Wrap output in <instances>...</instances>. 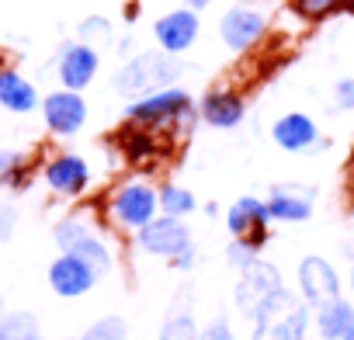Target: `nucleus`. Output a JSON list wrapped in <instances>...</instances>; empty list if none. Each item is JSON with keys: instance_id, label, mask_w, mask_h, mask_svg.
Listing matches in <instances>:
<instances>
[{"instance_id": "obj_1", "label": "nucleus", "mask_w": 354, "mask_h": 340, "mask_svg": "<svg viewBox=\"0 0 354 340\" xmlns=\"http://www.w3.org/2000/svg\"><path fill=\"white\" fill-rule=\"evenodd\" d=\"M125 122H136L142 129H153L160 132L174 149H181L195 125L202 122L198 115V104L192 101L188 91L181 87H163V91H153V94H142V97H132L125 104Z\"/></svg>"}, {"instance_id": "obj_2", "label": "nucleus", "mask_w": 354, "mask_h": 340, "mask_svg": "<svg viewBox=\"0 0 354 340\" xmlns=\"http://www.w3.org/2000/svg\"><path fill=\"white\" fill-rule=\"evenodd\" d=\"M181 77H185L181 56L153 49V53H139L136 59H129L115 73V91L122 97H142V94H153V91H163V87H177Z\"/></svg>"}, {"instance_id": "obj_3", "label": "nucleus", "mask_w": 354, "mask_h": 340, "mask_svg": "<svg viewBox=\"0 0 354 340\" xmlns=\"http://www.w3.org/2000/svg\"><path fill=\"white\" fill-rule=\"evenodd\" d=\"M309 330V305L302 295L281 288L274 292L254 316L250 340H302Z\"/></svg>"}, {"instance_id": "obj_4", "label": "nucleus", "mask_w": 354, "mask_h": 340, "mask_svg": "<svg viewBox=\"0 0 354 340\" xmlns=\"http://www.w3.org/2000/svg\"><path fill=\"white\" fill-rule=\"evenodd\" d=\"M156 216H160V188H153L139 178L122 181L108 198V219L125 233H139Z\"/></svg>"}, {"instance_id": "obj_5", "label": "nucleus", "mask_w": 354, "mask_h": 340, "mask_svg": "<svg viewBox=\"0 0 354 340\" xmlns=\"http://www.w3.org/2000/svg\"><path fill=\"white\" fill-rule=\"evenodd\" d=\"M115 149L122 153V160L136 170H142V174H149V170H160L177 149L153 129H142L136 122H125L118 132H115Z\"/></svg>"}, {"instance_id": "obj_6", "label": "nucleus", "mask_w": 354, "mask_h": 340, "mask_svg": "<svg viewBox=\"0 0 354 340\" xmlns=\"http://www.w3.org/2000/svg\"><path fill=\"white\" fill-rule=\"evenodd\" d=\"M136 243L142 254L149 257H163L167 264H174L177 257H185L188 250H195L192 243V229L185 226V219H177V216H167L160 212L149 226H142L136 233Z\"/></svg>"}, {"instance_id": "obj_7", "label": "nucleus", "mask_w": 354, "mask_h": 340, "mask_svg": "<svg viewBox=\"0 0 354 340\" xmlns=\"http://www.w3.org/2000/svg\"><path fill=\"white\" fill-rule=\"evenodd\" d=\"M271 212H268V198H254V195H243L230 205L226 212V229L233 240H243L250 243L254 250H264L268 240H271Z\"/></svg>"}, {"instance_id": "obj_8", "label": "nucleus", "mask_w": 354, "mask_h": 340, "mask_svg": "<svg viewBox=\"0 0 354 340\" xmlns=\"http://www.w3.org/2000/svg\"><path fill=\"white\" fill-rule=\"evenodd\" d=\"M285 288V281H281V271L274 267V264H268V261H254L250 267H243L240 271V278H236V288H233V302H236V309L247 316V319H254L257 316V309L274 295V292H281Z\"/></svg>"}, {"instance_id": "obj_9", "label": "nucleus", "mask_w": 354, "mask_h": 340, "mask_svg": "<svg viewBox=\"0 0 354 340\" xmlns=\"http://www.w3.org/2000/svg\"><path fill=\"white\" fill-rule=\"evenodd\" d=\"M56 243H59L63 254H73V257L87 261L97 274H108L111 264H115L108 243H104L87 223H80V219H63V223L56 226Z\"/></svg>"}, {"instance_id": "obj_10", "label": "nucleus", "mask_w": 354, "mask_h": 340, "mask_svg": "<svg viewBox=\"0 0 354 340\" xmlns=\"http://www.w3.org/2000/svg\"><path fill=\"white\" fill-rule=\"evenodd\" d=\"M295 278H299V295L306 299L309 309H319V305H326V302L344 295V281H340L337 267L326 257H319V254L302 257Z\"/></svg>"}, {"instance_id": "obj_11", "label": "nucleus", "mask_w": 354, "mask_h": 340, "mask_svg": "<svg viewBox=\"0 0 354 340\" xmlns=\"http://www.w3.org/2000/svg\"><path fill=\"white\" fill-rule=\"evenodd\" d=\"M202 35V15L192 11V8H177V11H167L153 21V39H156V49L170 53V56H185Z\"/></svg>"}, {"instance_id": "obj_12", "label": "nucleus", "mask_w": 354, "mask_h": 340, "mask_svg": "<svg viewBox=\"0 0 354 340\" xmlns=\"http://www.w3.org/2000/svg\"><path fill=\"white\" fill-rule=\"evenodd\" d=\"M198 115L209 129H219V132H230L236 129L243 118H247V97L240 87H230V84H216L209 87L202 97H198Z\"/></svg>"}, {"instance_id": "obj_13", "label": "nucleus", "mask_w": 354, "mask_h": 340, "mask_svg": "<svg viewBox=\"0 0 354 340\" xmlns=\"http://www.w3.org/2000/svg\"><path fill=\"white\" fill-rule=\"evenodd\" d=\"M268 35V18L257 8H230L219 21V39L230 53H250L261 39Z\"/></svg>"}, {"instance_id": "obj_14", "label": "nucleus", "mask_w": 354, "mask_h": 340, "mask_svg": "<svg viewBox=\"0 0 354 340\" xmlns=\"http://www.w3.org/2000/svg\"><path fill=\"white\" fill-rule=\"evenodd\" d=\"M271 139H274V146L285 149V153H309V149L323 146L319 125H316V118L306 115V111H285L281 118H274Z\"/></svg>"}, {"instance_id": "obj_15", "label": "nucleus", "mask_w": 354, "mask_h": 340, "mask_svg": "<svg viewBox=\"0 0 354 340\" xmlns=\"http://www.w3.org/2000/svg\"><path fill=\"white\" fill-rule=\"evenodd\" d=\"M42 115H46V125L49 132L56 135H77L87 122V101L80 97V91H56L42 101Z\"/></svg>"}, {"instance_id": "obj_16", "label": "nucleus", "mask_w": 354, "mask_h": 340, "mask_svg": "<svg viewBox=\"0 0 354 340\" xmlns=\"http://www.w3.org/2000/svg\"><path fill=\"white\" fill-rule=\"evenodd\" d=\"M46 185L56 195H63V198H77V195H84L91 188V167L77 153H59L46 167Z\"/></svg>"}, {"instance_id": "obj_17", "label": "nucleus", "mask_w": 354, "mask_h": 340, "mask_svg": "<svg viewBox=\"0 0 354 340\" xmlns=\"http://www.w3.org/2000/svg\"><path fill=\"white\" fill-rule=\"evenodd\" d=\"M97 271L87 264V261H80V257H73V254H63L59 261H53V267H49V285H53V292L56 295H63V299H80V295H87L94 285H97Z\"/></svg>"}, {"instance_id": "obj_18", "label": "nucleus", "mask_w": 354, "mask_h": 340, "mask_svg": "<svg viewBox=\"0 0 354 340\" xmlns=\"http://www.w3.org/2000/svg\"><path fill=\"white\" fill-rule=\"evenodd\" d=\"M97 70H101V56H97V49H91L87 42H73V46L63 49V56H59V70H56V73H59V80H63L66 91H84V87L94 84Z\"/></svg>"}, {"instance_id": "obj_19", "label": "nucleus", "mask_w": 354, "mask_h": 340, "mask_svg": "<svg viewBox=\"0 0 354 340\" xmlns=\"http://www.w3.org/2000/svg\"><path fill=\"white\" fill-rule=\"evenodd\" d=\"M268 212L274 223H309L313 219V188L274 185L268 195Z\"/></svg>"}, {"instance_id": "obj_20", "label": "nucleus", "mask_w": 354, "mask_h": 340, "mask_svg": "<svg viewBox=\"0 0 354 340\" xmlns=\"http://www.w3.org/2000/svg\"><path fill=\"white\" fill-rule=\"evenodd\" d=\"M351 312H354V302H347L344 295L326 302V305H319V309H313V326H316L319 340H344Z\"/></svg>"}, {"instance_id": "obj_21", "label": "nucleus", "mask_w": 354, "mask_h": 340, "mask_svg": "<svg viewBox=\"0 0 354 340\" xmlns=\"http://www.w3.org/2000/svg\"><path fill=\"white\" fill-rule=\"evenodd\" d=\"M0 104H4L8 111L28 115V111H35L39 94H35V87H32L21 73H15V70H0Z\"/></svg>"}, {"instance_id": "obj_22", "label": "nucleus", "mask_w": 354, "mask_h": 340, "mask_svg": "<svg viewBox=\"0 0 354 340\" xmlns=\"http://www.w3.org/2000/svg\"><path fill=\"white\" fill-rule=\"evenodd\" d=\"M195 209H198V198L192 195V188H185V185H174V181L160 185V212L185 219V216H192Z\"/></svg>"}, {"instance_id": "obj_23", "label": "nucleus", "mask_w": 354, "mask_h": 340, "mask_svg": "<svg viewBox=\"0 0 354 340\" xmlns=\"http://www.w3.org/2000/svg\"><path fill=\"white\" fill-rule=\"evenodd\" d=\"M354 8V0H292V11L302 21H326Z\"/></svg>"}, {"instance_id": "obj_24", "label": "nucleus", "mask_w": 354, "mask_h": 340, "mask_svg": "<svg viewBox=\"0 0 354 340\" xmlns=\"http://www.w3.org/2000/svg\"><path fill=\"white\" fill-rule=\"evenodd\" d=\"M198 333H202V330H198V323H195V312L177 309V312H170V316L163 319L156 340H198Z\"/></svg>"}, {"instance_id": "obj_25", "label": "nucleus", "mask_w": 354, "mask_h": 340, "mask_svg": "<svg viewBox=\"0 0 354 340\" xmlns=\"http://www.w3.org/2000/svg\"><path fill=\"white\" fill-rule=\"evenodd\" d=\"M25 178H28L25 160H21L18 153H0V181L21 188V185H25Z\"/></svg>"}, {"instance_id": "obj_26", "label": "nucleus", "mask_w": 354, "mask_h": 340, "mask_svg": "<svg viewBox=\"0 0 354 340\" xmlns=\"http://www.w3.org/2000/svg\"><path fill=\"white\" fill-rule=\"evenodd\" d=\"M261 257V250H254L250 243H243V240H230V247H226V264L240 274L243 267H250L254 261Z\"/></svg>"}, {"instance_id": "obj_27", "label": "nucleus", "mask_w": 354, "mask_h": 340, "mask_svg": "<svg viewBox=\"0 0 354 340\" xmlns=\"http://www.w3.org/2000/svg\"><path fill=\"white\" fill-rule=\"evenodd\" d=\"M198 340H236V333H233V326H230L226 316H212V319L202 326Z\"/></svg>"}, {"instance_id": "obj_28", "label": "nucleus", "mask_w": 354, "mask_h": 340, "mask_svg": "<svg viewBox=\"0 0 354 340\" xmlns=\"http://www.w3.org/2000/svg\"><path fill=\"white\" fill-rule=\"evenodd\" d=\"M333 108L337 111H354V80L351 77L333 84Z\"/></svg>"}, {"instance_id": "obj_29", "label": "nucleus", "mask_w": 354, "mask_h": 340, "mask_svg": "<svg viewBox=\"0 0 354 340\" xmlns=\"http://www.w3.org/2000/svg\"><path fill=\"white\" fill-rule=\"evenodd\" d=\"M181 4H185V8H192V11H198V15H202V11H205V8H212V0H181Z\"/></svg>"}, {"instance_id": "obj_30", "label": "nucleus", "mask_w": 354, "mask_h": 340, "mask_svg": "<svg viewBox=\"0 0 354 340\" xmlns=\"http://www.w3.org/2000/svg\"><path fill=\"white\" fill-rule=\"evenodd\" d=\"M344 340H354V312H351V323H347V333H344Z\"/></svg>"}, {"instance_id": "obj_31", "label": "nucleus", "mask_w": 354, "mask_h": 340, "mask_svg": "<svg viewBox=\"0 0 354 340\" xmlns=\"http://www.w3.org/2000/svg\"><path fill=\"white\" fill-rule=\"evenodd\" d=\"M351 292H354V264H351Z\"/></svg>"}, {"instance_id": "obj_32", "label": "nucleus", "mask_w": 354, "mask_h": 340, "mask_svg": "<svg viewBox=\"0 0 354 340\" xmlns=\"http://www.w3.org/2000/svg\"><path fill=\"white\" fill-rule=\"evenodd\" d=\"M302 340H306V337H302Z\"/></svg>"}]
</instances>
